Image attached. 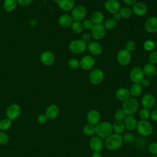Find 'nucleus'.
I'll list each match as a JSON object with an SVG mask.
<instances>
[{"instance_id": "f257e3e1", "label": "nucleus", "mask_w": 157, "mask_h": 157, "mask_svg": "<svg viewBox=\"0 0 157 157\" xmlns=\"http://www.w3.org/2000/svg\"><path fill=\"white\" fill-rule=\"evenodd\" d=\"M123 144L122 136L118 134H111L105 138L104 145L110 150H115L121 147Z\"/></svg>"}, {"instance_id": "f03ea898", "label": "nucleus", "mask_w": 157, "mask_h": 157, "mask_svg": "<svg viewBox=\"0 0 157 157\" xmlns=\"http://www.w3.org/2000/svg\"><path fill=\"white\" fill-rule=\"evenodd\" d=\"M96 134L101 138H106L110 136L113 131L112 125L108 121L99 122L95 126Z\"/></svg>"}, {"instance_id": "7ed1b4c3", "label": "nucleus", "mask_w": 157, "mask_h": 157, "mask_svg": "<svg viewBox=\"0 0 157 157\" xmlns=\"http://www.w3.org/2000/svg\"><path fill=\"white\" fill-rule=\"evenodd\" d=\"M122 108L126 115H132L137 111L139 108V102L134 98H129L123 101Z\"/></svg>"}, {"instance_id": "20e7f679", "label": "nucleus", "mask_w": 157, "mask_h": 157, "mask_svg": "<svg viewBox=\"0 0 157 157\" xmlns=\"http://www.w3.org/2000/svg\"><path fill=\"white\" fill-rule=\"evenodd\" d=\"M136 129L137 132L142 136H148L153 132V126L147 120H140L137 123Z\"/></svg>"}, {"instance_id": "39448f33", "label": "nucleus", "mask_w": 157, "mask_h": 157, "mask_svg": "<svg viewBox=\"0 0 157 157\" xmlns=\"http://www.w3.org/2000/svg\"><path fill=\"white\" fill-rule=\"evenodd\" d=\"M69 48L73 53L81 54L86 50L87 44L81 39H75L69 43Z\"/></svg>"}, {"instance_id": "423d86ee", "label": "nucleus", "mask_w": 157, "mask_h": 157, "mask_svg": "<svg viewBox=\"0 0 157 157\" xmlns=\"http://www.w3.org/2000/svg\"><path fill=\"white\" fill-rule=\"evenodd\" d=\"M87 11L86 8L82 6L78 5L74 6L71 11V17L74 21H81L86 17Z\"/></svg>"}, {"instance_id": "0eeeda50", "label": "nucleus", "mask_w": 157, "mask_h": 157, "mask_svg": "<svg viewBox=\"0 0 157 157\" xmlns=\"http://www.w3.org/2000/svg\"><path fill=\"white\" fill-rule=\"evenodd\" d=\"M104 78V72L99 69H96L91 71L88 76L90 82L94 85L100 84Z\"/></svg>"}, {"instance_id": "6e6552de", "label": "nucleus", "mask_w": 157, "mask_h": 157, "mask_svg": "<svg viewBox=\"0 0 157 157\" xmlns=\"http://www.w3.org/2000/svg\"><path fill=\"white\" fill-rule=\"evenodd\" d=\"M144 76L142 69L138 66L133 67L129 73L130 79L134 83H140Z\"/></svg>"}, {"instance_id": "1a4fd4ad", "label": "nucleus", "mask_w": 157, "mask_h": 157, "mask_svg": "<svg viewBox=\"0 0 157 157\" xmlns=\"http://www.w3.org/2000/svg\"><path fill=\"white\" fill-rule=\"evenodd\" d=\"M117 59L120 65L126 66L130 63L131 59V52L127 51L126 49H121L117 53Z\"/></svg>"}, {"instance_id": "9d476101", "label": "nucleus", "mask_w": 157, "mask_h": 157, "mask_svg": "<svg viewBox=\"0 0 157 157\" xmlns=\"http://www.w3.org/2000/svg\"><path fill=\"white\" fill-rule=\"evenodd\" d=\"M21 113V107L17 104L10 105L6 110V116L10 120L17 119Z\"/></svg>"}, {"instance_id": "9b49d317", "label": "nucleus", "mask_w": 157, "mask_h": 157, "mask_svg": "<svg viewBox=\"0 0 157 157\" xmlns=\"http://www.w3.org/2000/svg\"><path fill=\"white\" fill-rule=\"evenodd\" d=\"M105 35V29L102 24L94 25L91 29V36L95 40H101Z\"/></svg>"}, {"instance_id": "f8f14e48", "label": "nucleus", "mask_w": 157, "mask_h": 157, "mask_svg": "<svg viewBox=\"0 0 157 157\" xmlns=\"http://www.w3.org/2000/svg\"><path fill=\"white\" fill-rule=\"evenodd\" d=\"M90 148L94 152H100L104 147V142L102 139L98 136H94L91 138L89 142Z\"/></svg>"}, {"instance_id": "ddd939ff", "label": "nucleus", "mask_w": 157, "mask_h": 157, "mask_svg": "<svg viewBox=\"0 0 157 157\" xmlns=\"http://www.w3.org/2000/svg\"><path fill=\"white\" fill-rule=\"evenodd\" d=\"M95 64V59L91 55L83 56L80 61V67L85 71L91 69Z\"/></svg>"}, {"instance_id": "4468645a", "label": "nucleus", "mask_w": 157, "mask_h": 157, "mask_svg": "<svg viewBox=\"0 0 157 157\" xmlns=\"http://www.w3.org/2000/svg\"><path fill=\"white\" fill-rule=\"evenodd\" d=\"M132 12L136 15L139 17H142L145 15L147 12V5L141 1L136 2L132 7Z\"/></svg>"}, {"instance_id": "2eb2a0df", "label": "nucleus", "mask_w": 157, "mask_h": 157, "mask_svg": "<svg viewBox=\"0 0 157 157\" xmlns=\"http://www.w3.org/2000/svg\"><path fill=\"white\" fill-rule=\"evenodd\" d=\"M40 59L44 65L50 66L54 63L55 57L53 52L49 50H45L40 54Z\"/></svg>"}, {"instance_id": "dca6fc26", "label": "nucleus", "mask_w": 157, "mask_h": 157, "mask_svg": "<svg viewBox=\"0 0 157 157\" xmlns=\"http://www.w3.org/2000/svg\"><path fill=\"white\" fill-rule=\"evenodd\" d=\"M104 6L105 9L112 14L118 12L120 9V4L117 0H106Z\"/></svg>"}, {"instance_id": "f3484780", "label": "nucleus", "mask_w": 157, "mask_h": 157, "mask_svg": "<svg viewBox=\"0 0 157 157\" xmlns=\"http://www.w3.org/2000/svg\"><path fill=\"white\" fill-rule=\"evenodd\" d=\"M144 27L145 30L149 33L157 32V17H150L145 22Z\"/></svg>"}, {"instance_id": "a211bd4d", "label": "nucleus", "mask_w": 157, "mask_h": 157, "mask_svg": "<svg viewBox=\"0 0 157 157\" xmlns=\"http://www.w3.org/2000/svg\"><path fill=\"white\" fill-rule=\"evenodd\" d=\"M87 49L93 56H99L102 52L101 45L96 41H91L87 44Z\"/></svg>"}, {"instance_id": "6ab92c4d", "label": "nucleus", "mask_w": 157, "mask_h": 157, "mask_svg": "<svg viewBox=\"0 0 157 157\" xmlns=\"http://www.w3.org/2000/svg\"><path fill=\"white\" fill-rule=\"evenodd\" d=\"M156 100L153 95L151 94H144L141 99V104L144 108L150 109H151L155 104Z\"/></svg>"}, {"instance_id": "aec40b11", "label": "nucleus", "mask_w": 157, "mask_h": 157, "mask_svg": "<svg viewBox=\"0 0 157 157\" xmlns=\"http://www.w3.org/2000/svg\"><path fill=\"white\" fill-rule=\"evenodd\" d=\"M101 115L99 112L96 110H90L86 115V120L89 124L92 125H96L100 121Z\"/></svg>"}, {"instance_id": "412c9836", "label": "nucleus", "mask_w": 157, "mask_h": 157, "mask_svg": "<svg viewBox=\"0 0 157 157\" xmlns=\"http://www.w3.org/2000/svg\"><path fill=\"white\" fill-rule=\"evenodd\" d=\"M144 75L148 78H153L157 74V68L155 64L151 63H147L144 66L142 69Z\"/></svg>"}, {"instance_id": "4be33fe9", "label": "nucleus", "mask_w": 157, "mask_h": 157, "mask_svg": "<svg viewBox=\"0 0 157 157\" xmlns=\"http://www.w3.org/2000/svg\"><path fill=\"white\" fill-rule=\"evenodd\" d=\"M59 113V107L55 104L50 105L46 109L45 115L49 120H54L58 116Z\"/></svg>"}, {"instance_id": "5701e85b", "label": "nucleus", "mask_w": 157, "mask_h": 157, "mask_svg": "<svg viewBox=\"0 0 157 157\" xmlns=\"http://www.w3.org/2000/svg\"><path fill=\"white\" fill-rule=\"evenodd\" d=\"M58 7L64 11H70L74 7V0H56Z\"/></svg>"}, {"instance_id": "b1692460", "label": "nucleus", "mask_w": 157, "mask_h": 157, "mask_svg": "<svg viewBox=\"0 0 157 157\" xmlns=\"http://www.w3.org/2000/svg\"><path fill=\"white\" fill-rule=\"evenodd\" d=\"M74 20L71 15L69 14H63L61 15L58 18V23L63 28L71 27Z\"/></svg>"}, {"instance_id": "393cba45", "label": "nucleus", "mask_w": 157, "mask_h": 157, "mask_svg": "<svg viewBox=\"0 0 157 157\" xmlns=\"http://www.w3.org/2000/svg\"><path fill=\"white\" fill-rule=\"evenodd\" d=\"M129 90L126 88H120L115 92L116 98L121 101H124L130 98Z\"/></svg>"}, {"instance_id": "a878e982", "label": "nucleus", "mask_w": 157, "mask_h": 157, "mask_svg": "<svg viewBox=\"0 0 157 157\" xmlns=\"http://www.w3.org/2000/svg\"><path fill=\"white\" fill-rule=\"evenodd\" d=\"M137 120L132 115H128L124 120V124L125 128L130 131H132L136 128Z\"/></svg>"}, {"instance_id": "bb28decb", "label": "nucleus", "mask_w": 157, "mask_h": 157, "mask_svg": "<svg viewBox=\"0 0 157 157\" xmlns=\"http://www.w3.org/2000/svg\"><path fill=\"white\" fill-rule=\"evenodd\" d=\"M90 19L94 25H100L104 22V15L100 11H95L92 13Z\"/></svg>"}, {"instance_id": "cd10ccee", "label": "nucleus", "mask_w": 157, "mask_h": 157, "mask_svg": "<svg viewBox=\"0 0 157 157\" xmlns=\"http://www.w3.org/2000/svg\"><path fill=\"white\" fill-rule=\"evenodd\" d=\"M17 4L18 2L17 0H4L3 2V8L6 12H10L16 9Z\"/></svg>"}, {"instance_id": "c85d7f7f", "label": "nucleus", "mask_w": 157, "mask_h": 157, "mask_svg": "<svg viewBox=\"0 0 157 157\" xmlns=\"http://www.w3.org/2000/svg\"><path fill=\"white\" fill-rule=\"evenodd\" d=\"M143 91V87L140 83H134L130 88V94L133 97L139 96Z\"/></svg>"}, {"instance_id": "c756f323", "label": "nucleus", "mask_w": 157, "mask_h": 157, "mask_svg": "<svg viewBox=\"0 0 157 157\" xmlns=\"http://www.w3.org/2000/svg\"><path fill=\"white\" fill-rule=\"evenodd\" d=\"M118 12H119L121 17L122 18H124V19L130 18L132 13L131 9L127 6H124V7H120Z\"/></svg>"}, {"instance_id": "7c9ffc66", "label": "nucleus", "mask_w": 157, "mask_h": 157, "mask_svg": "<svg viewBox=\"0 0 157 157\" xmlns=\"http://www.w3.org/2000/svg\"><path fill=\"white\" fill-rule=\"evenodd\" d=\"M112 128H113V131H114V132L116 134H120L124 132L125 126L124 123H122V121H116L113 123L112 125Z\"/></svg>"}, {"instance_id": "2f4dec72", "label": "nucleus", "mask_w": 157, "mask_h": 157, "mask_svg": "<svg viewBox=\"0 0 157 157\" xmlns=\"http://www.w3.org/2000/svg\"><path fill=\"white\" fill-rule=\"evenodd\" d=\"M72 31L75 34H80L82 32L83 29V27L82 23L80 21H74L71 25Z\"/></svg>"}, {"instance_id": "473e14b6", "label": "nucleus", "mask_w": 157, "mask_h": 157, "mask_svg": "<svg viewBox=\"0 0 157 157\" xmlns=\"http://www.w3.org/2000/svg\"><path fill=\"white\" fill-rule=\"evenodd\" d=\"M83 132L84 134L87 136H93L96 132L95 126L94 125H92L90 124H86L83 128Z\"/></svg>"}, {"instance_id": "72a5a7b5", "label": "nucleus", "mask_w": 157, "mask_h": 157, "mask_svg": "<svg viewBox=\"0 0 157 157\" xmlns=\"http://www.w3.org/2000/svg\"><path fill=\"white\" fill-rule=\"evenodd\" d=\"M12 120L9 118H4L0 121V129L7 131L11 128Z\"/></svg>"}, {"instance_id": "f704fd0d", "label": "nucleus", "mask_w": 157, "mask_h": 157, "mask_svg": "<svg viewBox=\"0 0 157 157\" xmlns=\"http://www.w3.org/2000/svg\"><path fill=\"white\" fill-rule=\"evenodd\" d=\"M104 28L107 30H112L117 26V21L113 18H109L104 22L103 25Z\"/></svg>"}, {"instance_id": "c9c22d12", "label": "nucleus", "mask_w": 157, "mask_h": 157, "mask_svg": "<svg viewBox=\"0 0 157 157\" xmlns=\"http://www.w3.org/2000/svg\"><path fill=\"white\" fill-rule=\"evenodd\" d=\"M155 47L156 45H155V42L151 40H147L144 42L143 44L144 48L148 52L153 51L155 49Z\"/></svg>"}, {"instance_id": "e433bc0d", "label": "nucleus", "mask_w": 157, "mask_h": 157, "mask_svg": "<svg viewBox=\"0 0 157 157\" xmlns=\"http://www.w3.org/2000/svg\"><path fill=\"white\" fill-rule=\"evenodd\" d=\"M126 117V114L125 113V112L123 111V109L117 110L114 115V118L115 119L116 121H123Z\"/></svg>"}, {"instance_id": "4c0bfd02", "label": "nucleus", "mask_w": 157, "mask_h": 157, "mask_svg": "<svg viewBox=\"0 0 157 157\" xmlns=\"http://www.w3.org/2000/svg\"><path fill=\"white\" fill-rule=\"evenodd\" d=\"M68 66L72 70L77 69L80 67V61L75 58H71L68 61Z\"/></svg>"}, {"instance_id": "58836bf2", "label": "nucleus", "mask_w": 157, "mask_h": 157, "mask_svg": "<svg viewBox=\"0 0 157 157\" xmlns=\"http://www.w3.org/2000/svg\"><path fill=\"white\" fill-rule=\"evenodd\" d=\"M139 115L142 120H147L150 118V112L149 109L143 108L140 110Z\"/></svg>"}, {"instance_id": "ea45409f", "label": "nucleus", "mask_w": 157, "mask_h": 157, "mask_svg": "<svg viewBox=\"0 0 157 157\" xmlns=\"http://www.w3.org/2000/svg\"><path fill=\"white\" fill-rule=\"evenodd\" d=\"M83 28L87 29V30H91L94 26V23L91 21L90 18H86L83 20V22L82 23Z\"/></svg>"}, {"instance_id": "a19ab883", "label": "nucleus", "mask_w": 157, "mask_h": 157, "mask_svg": "<svg viewBox=\"0 0 157 157\" xmlns=\"http://www.w3.org/2000/svg\"><path fill=\"white\" fill-rule=\"evenodd\" d=\"M122 139H123V142H124L126 144H131L134 142V137L132 134L125 133L122 136Z\"/></svg>"}, {"instance_id": "79ce46f5", "label": "nucleus", "mask_w": 157, "mask_h": 157, "mask_svg": "<svg viewBox=\"0 0 157 157\" xmlns=\"http://www.w3.org/2000/svg\"><path fill=\"white\" fill-rule=\"evenodd\" d=\"M149 63L155 64L157 63V50L153 51L148 56Z\"/></svg>"}, {"instance_id": "37998d69", "label": "nucleus", "mask_w": 157, "mask_h": 157, "mask_svg": "<svg viewBox=\"0 0 157 157\" xmlns=\"http://www.w3.org/2000/svg\"><path fill=\"white\" fill-rule=\"evenodd\" d=\"M136 46V43L133 40H129L126 42V44L125 45V49L127 51L131 52L135 50Z\"/></svg>"}, {"instance_id": "c03bdc74", "label": "nucleus", "mask_w": 157, "mask_h": 157, "mask_svg": "<svg viewBox=\"0 0 157 157\" xmlns=\"http://www.w3.org/2000/svg\"><path fill=\"white\" fill-rule=\"evenodd\" d=\"M148 151L151 154L157 155V142H153L150 144L148 146Z\"/></svg>"}, {"instance_id": "a18cd8bd", "label": "nucleus", "mask_w": 157, "mask_h": 157, "mask_svg": "<svg viewBox=\"0 0 157 157\" xmlns=\"http://www.w3.org/2000/svg\"><path fill=\"white\" fill-rule=\"evenodd\" d=\"M9 141V137L7 134L3 132H0V145H4Z\"/></svg>"}, {"instance_id": "49530a36", "label": "nucleus", "mask_w": 157, "mask_h": 157, "mask_svg": "<svg viewBox=\"0 0 157 157\" xmlns=\"http://www.w3.org/2000/svg\"><path fill=\"white\" fill-rule=\"evenodd\" d=\"M37 121L38 123L40 124H45L48 121V118L46 116L45 114H40L39 115L37 118Z\"/></svg>"}, {"instance_id": "de8ad7c7", "label": "nucleus", "mask_w": 157, "mask_h": 157, "mask_svg": "<svg viewBox=\"0 0 157 157\" xmlns=\"http://www.w3.org/2000/svg\"><path fill=\"white\" fill-rule=\"evenodd\" d=\"M91 34L90 33H84L82 36V39L81 40L82 41H83L85 43H89L91 40Z\"/></svg>"}, {"instance_id": "09e8293b", "label": "nucleus", "mask_w": 157, "mask_h": 157, "mask_svg": "<svg viewBox=\"0 0 157 157\" xmlns=\"http://www.w3.org/2000/svg\"><path fill=\"white\" fill-rule=\"evenodd\" d=\"M18 4L22 6H27L31 4L33 0H17Z\"/></svg>"}, {"instance_id": "8fccbe9b", "label": "nucleus", "mask_w": 157, "mask_h": 157, "mask_svg": "<svg viewBox=\"0 0 157 157\" xmlns=\"http://www.w3.org/2000/svg\"><path fill=\"white\" fill-rule=\"evenodd\" d=\"M140 84L141 85V86L142 87H145V88H147V87H148L150 85V80L147 78H144L142 79V80L141 81V82L140 83Z\"/></svg>"}, {"instance_id": "3c124183", "label": "nucleus", "mask_w": 157, "mask_h": 157, "mask_svg": "<svg viewBox=\"0 0 157 157\" xmlns=\"http://www.w3.org/2000/svg\"><path fill=\"white\" fill-rule=\"evenodd\" d=\"M150 117L152 121H157V110H153L151 112H150Z\"/></svg>"}, {"instance_id": "603ef678", "label": "nucleus", "mask_w": 157, "mask_h": 157, "mask_svg": "<svg viewBox=\"0 0 157 157\" xmlns=\"http://www.w3.org/2000/svg\"><path fill=\"white\" fill-rule=\"evenodd\" d=\"M123 1L128 6H133L137 2V0H123Z\"/></svg>"}, {"instance_id": "864d4df0", "label": "nucleus", "mask_w": 157, "mask_h": 157, "mask_svg": "<svg viewBox=\"0 0 157 157\" xmlns=\"http://www.w3.org/2000/svg\"><path fill=\"white\" fill-rule=\"evenodd\" d=\"M121 18L119 12H117V13H115L113 14V19H114L115 21H117V20H119Z\"/></svg>"}, {"instance_id": "5fc2aeb1", "label": "nucleus", "mask_w": 157, "mask_h": 157, "mask_svg": "<svg viewBox=\"0 0 157 157\" xmlns=\"http://www.w3.org/2000/svg\"><path fill=\"white\" fill-rule=\"evenodd\" d=\"M37 24V20H34V19H33L30 21L29 22V25L31 26V27H34L36 26V25Z\"/></svg>"}, {"instance_id": "6e6d98bb", "label": "nucleus", "mask_w": 157, "mask_h": 157, "mask_svg": "<svg viewBox=\"0 0 157 157\" xmlns=\"http://www.w3.org/2000/svg\"><path fill=\"white\" fill-rule=\"evenodd\" d=\"M91 157H102V156L100 152H94L92 154Z\"/></svg>"}, {"instance_id": "4d7b16f0", "label": "nucleus", "mask_w": 157, "mask_h": 157, "mask_svg": "<svg viewBox=\"0 0 157 157\" xmlns=\"http://www.w3.org/2000/svg\"><path fill=\"white\" fill-rule=\"evenodd\" d=\"M150 157H157V155H152V156H150Z\"/></svg>"}, {"instance_id": "13d9d810", "label": "nucleus", "mask_w": 157, "mask_h": 157, "mask_svg": "<svg viewBox=\"0 0 157 157\" xmlns=\"http://www.w3.org/2000/svg\"><path fill=\"white\" fill-rule=\"evenodd\" d=\"M155 45H156V46H157V40H156V42H155Z\"/></svg>"}, {"instance_id": "bf43d9fd", "label": "nucleus", "mask_w": 157, "mask_h": 157, "mask_svg": "<svg viewBox=\"0 0 157 157\" xmlns=\"http://www.w3.org/2000/svg\"><path fill=\"white\" fill-rule=\"evenodd\" d=\"M0 24H1V21H0Z\"/></svg>"}]
</instances>
